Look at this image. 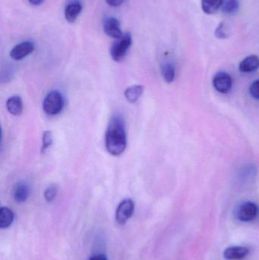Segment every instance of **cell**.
Instances as JSON below:
<instances>
[{"instance_id":"1","label":"cell","mask_w":259,"mask_h":260,"mask_svg":"<svg viewBox=\"0 0 259 260\" xmlns=\"http://www.w3.org/2000/svg\"><path fill=\"white\" fill-rule=\"evenodd\" d=\"M105 144L108 152L119 156L124 152L127 145L124 121L121 117L115 116L109 121L105 136Z\"/></svg>"},{"instance_id":"2","label":"cell","mask_w":259,"mask_h":260,"mask_svg":"<svg viewBox=\"0 0 259 260\" xmlns=\"http://www.w3.org/2000/svg\"><path fill=\"white\" fill-rule=\"evenodd\" d=\"M64 107L63 97L57 91H52L47 94L43 103L44 112L49 116H55L62 111Z\"/></svg>"},{"instance_id":"3","label":"cell","mask_w":259,"mask_h":260,"mask_svg":"<svg viewBox=\"0 0 259 260\" xmlns=\"http://www.w3.org/2000/svg\"><path fill=\"white\" fill-rule=\"evenodd\" d=\"M132 35L129 33L125 34L121 38H119L111 47L110 55L116 62H120L124 59L128 50L132 45Z\"/></svg>"},{"instance_id":"4","label":"cell","mask_w":259,"mask_h":260,"mask_svg":"<svg viewBox=\"0 0 259 260\" xmlns=\"http://www.w3.org/2000/svg\"><path fill=\"white\" fill-rule=\"evenodd\" d=\"M135 210V203L130 199H126L120 203L116 212V220L120 224H126L132 216Z\"/></svg>"},{"instance_id":"5","label":"cell","mask_w":259,"mask_h":260,"mask_svg":"<svg viewBox=\"0 0 259 260\" xmlns=\"http://www.w3.org/2000/svg\"><path fill=\"white\" fill-rule=\"evenodd\" d=\"M258 215V207L255 203L247 202L237 209V216L239 220L245 222L253 221Z\"/></svg>"},{"instance_id":"6","label":"cell","mask_w":259,"mask_h":260,"mask_svg":"<svg viewBox=\"0 0 259 260\" xmlns=\"http://www.w3.org/2000/svg\"><path fill=\"white\" fill-rule=\"evenodd\" d=\"M213 85L219 92L227 94L232 88V78L226 73H217L213 79Z\"/></svg>"},{"instance_id":"7","label":"cell","mask_w":259,"mask_h":260,"mask_svg":"<svg viewBox=\"0 0 259 260\" xmlns=\"http://www.w3.org/2000/svg\"><path fill=\"white\" fill-rule=\"evenodd\" d=\"M33 50L34 44L30 41H24L12 48L10 52V56L15 60H21L33 53Z\"/></svg>"},{"instance_id":"8","label":"cell","mask_w":259,"mask_h":260,"mask_svg":"<svg viewBox=\"0 0 259 260\" xmlns=\"http://www.w3.org/2000/svg\"><path fill=\"white\" fill-rule=\"evenodd\" d=\"M103 30L105 34L108 36L113 38H121L123 36L121 28H120V23L118 19L116 18H106L103 22Z\"/></svg>"},{"instance_id":"9","label":"cell","mask_w":259,"mask_h":260,"mask_svg":"<svg viewBox=\"0 0 259 260\" xmlns=\"http://www.w3.org/2000/svg\"><path fill=\"white\" fill-rule=\"evenodd\" d=\"M249 249L245 247H228L224 252V256L228 260H242L249 254Z\"/></svg>"},{"instance_id":"10","label":"cell","mask_w":259,"mask_h":260,"mask_svg":"<svg viewBox=\"0 0 259 260\" xmlns=\"http://www.w3.org/2000/svg\"><path fill=\"white\" fill-rule=\"evenodd\" d=\"M82 10V6L80 2H71L67 5L65 9V18L68 22L74 23L80 15Z\"/></svg>"},{"instance_id":"11","label":"cell","mask_w":259,"mask_h":260,"mask_svg":"<svg viewBox=\"0 0 259 260\" xmlns=\"http://www.w3.org/2000/svg\"><path fill=\"white\" fill-rule=\"evenodd\" d=\"M259 68V57L255 55L247 56L240 64V70L243 73H252Z\"/></svg>"},{"instance_id":"12","label":"cell","mask_w":259,"mask_h":260,"mask_svg":"<svg viewBox=\"0 0 259 260\" xmlns=\"http://www.w3.org/2000/svg\"><path fill=\"white\" fill-rule=\"evenodd\" d=\"M29 197V187L24 182H19L14 188L13 198L18 203H23Z\"/></svg>"},{"instance_id":"13","label":"cell","mask_w":259,"mask_h":260,"mask_svg":"<svg viewBox=\"0 0 259 260\" xmlns=\"http://www.w3.org/2000/svg\"><path fill=\"white\" fill-rule=\"evenodd\" d=\"M6 108L12 115L19 116L23 111V104L21 98L19 96L9 98L6 102Z\"/></svg>"},{"instance_id":"14","label":"cell","mask_w":259,"mask_h":260,"mask_svg":"<svg viewBox=\"0 0 259 260\" xmlns=\"http://www.w3.org/2000/svg\"><path fill=\"white\" fill-rule=\"evenodd\" d=\"M144 91L143 85H136L129 87L125 91V97L130 103H135L142 95Z\"/></svg>"},{"instance_id":"15","label":"cell","mask_w":259,"mask_h":260,"mask_svg":"<svg viewBox=\"0 0 259 260\" xmlns=\"http://www.w3.org/2000/svg\"><path fill=\"white\" fill-rule=\"evenodd\" d=\"M14 221V213L9 208L2 207L0 209V228L8 229L12 225Z\"/></svg>"},{"instance_id":"16","label":"cell","mask_w":259,"mask_h":260,"mask_svg":"<svg viewBox=\"0 0 259 260\" xmlns=\"http://www.w3.org/2000/svg\"><path fill=\"white\" fill-rule=\"evenodd\" d=\"M223 0H202V9L205 14L212 15L220 9Z\"/></svg>"},{"instance_id":"17","label":"cell","mask_w":259,"mask_h":260,"mask_svg":"<svg viewBox=\"0 0 259 260\" xmlns=\"http://www.w3.org/2000/svg\"><path fill=\"white\" fill-rule=\"evenodd\" d=\"M239 9V3L237 0H223L221 10L227 15H234Z\"/></svg>"},{"instance_id":"18","label":"cell","mask_w":259,"mask_h":260,"mask_svg":"<svg viewBox=\"0 0 259 260\" xmlns=\"http://www.w3.org/2000/svg\"><path fill=\"white\" fill-rule=\"evenodd\" d=\"M162 76L167 83H171L175 79V68L172 64L166 63L162 67Z\"/></svg>"},{"instance_id":"19","label":"cell","mask_w":259,"mask_h":260,"mask_svg":"<svg viewBox=\"0 0 259 260\" xmlns=\"http://www.w3.org/2000/svg\"><path fill=\"white\" fill-rule=\"evenodd\" d=\"M42 147H41V152H44L46 150L50 148V145L53 143V135L50 131H45L43 135Z\"/></svg>"},{"instance_id":"20","label":"cell","mask_w":259,"mask_h":260,"mask_svg":"<svg viewBox=\"0 0 259 260\" xmlns=\"http://www.w3.org/2000/svg\"><path fill=\"white\" fill-rule=\"evenodd\" d=\"M57 190V186L56 185H51V186L47 187L45 192H44V198L48 203H50L56 198Z\"/></svg>"},{"instance_id":"21","label":"cell","mask_w":259,"mask_h":260,"mask_svg":"<svg viewBox=\"0 0 259 260\" xmlns=\"http://www.w3.org/2000/svg\"><path fill=\"white\" fill-rule=\"evenodd\" d=\"M228 30H227L226 25H225V23H220V25L216 29V37L220 38V39H225V38L228 37Z\"/></svg>"},{"instance_id":"22","label":"cell","mask_w":259,"mask_h":260,"mask_svg":"<svg viewBox=\"0 0 259 260\" xmlns=\"http://www.w3.org/2000/svg\"><path fill=\"white\" fill-rule=\"evenodd\" d=\"M249 91H250L251 95H252L254 99L259 100V79L258 80L255 81V82L251 85Z\"/></svg>"},{"instance_id":"23","label":"cell","mask_w":259,"mask_h":260,"mask_svg":"<svg viewBox=\"0 0 259 260\" xmlns=\"http://www.w3.org/2000/svg\"><path fill=\"white\" fill-rule=\"evenodd\" d=\"M105 1L109 6H112V7H117V6L123 4L124 0H105Z\"/></svg>"},{"instance_id":"24","label":"cell","mask_w":259,"mask_h":260,"mask_svg":"<svg viewBox=\"0 0 259 260\" xmlns=\"http://www.w3.org/2000/svg\"><path fill=\"white\" fill-rule=\"evenodd\" d=\"M89 260H107V259H106V256H105V255L98 254L95 255V256L90 258Z\"/></svg>"},{"instance_id":"25","label":"cell","mask_w":259,"mask_h":260,"mask_svg":"<svg viewBox=\"0 0 259 260\" xmlns=\"http://www.w3.org/2000/svg\"><path fill=\"white\" fill-rule=\"evenodd\" d=\"M28 2L33 6H39L44 2V0H28Z\"/></svg>"}]
</instances>
